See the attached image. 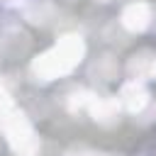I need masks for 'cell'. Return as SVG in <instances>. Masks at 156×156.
<instances>
[{
  "instance_id": "obj_1",
  "label": "cell",
  "mask_w": 156,
  "mask_h": 156,
  "mask_svg": "<svg viewBox=\"0 0 156 156\" xmlns=\"http://www.w3.org/2000/svg\"><path fill=\"white\" fill-rule=\"evenodd\" d=\"M85 56V41L78 34L61 37L49 51L39 54L32 61V76L37 80H54L61 76H68Z\"/></svg>"
},
{
  "instance_id": "obj_2",
  "label": "cell",
  "mask_w": 156,
  "mask_h": 156,
  "mask_svg": "<svg viewBox=\"0 0 156 156\" xmlns=\"http://www.w3.org/2000/svg\"><path fill=\"white\" fill-rule=\"evenodd\" d=\"M0 129L5 132L7 144L17 156H39L41 144L32 122L2 88H0Z\"/></svg>"
},
{
  "instance_id": "obj_3",
  "label": "cell",
  "mask_w": 156,
  "mask_h": 156,
  "mask_svg": "<svg viewBox=\"0 0 156 156\" xmlns=\"http://www.w3.org/2000/svg\"><path fill=\"white\" fill-rule=\"evenodd\" d=\"M119 105H124L129 112H134V115H139V112H144V107L149 105V90H146V85L141 83V80H127L124 85H122V90H119Z\"/></svg>"
},
{
  "instance_id": "obj_4",
  "label": "cell",
  "mask_w": 156,
  "mask_h": 156,
  "mask_svg": "<svg viewBox=\"0 0 156 156\" xmlns=\"http://www.w3.org/2000/svg\"><path fill=\"white\" fill-rule=\"evenodd\" d=\"M90 117L98 122V124H105V127H112L119 122V112H122V105L117 98H95L88 107Z\"/></svg>"
},
{
  "instance_id": "obj_5",
  "label": "cell",
  "mask_w": 156,
  "mask_h": 156,
  "mask_svg": "<svg viewBox=\"0 0 156 156\" xmlns=\"http://www.w3.org/2000/svg\"><path fill=\"white\" fill-rule=\"evenodd\" d=\"M119 20H122V27L127 32L139 34V32H144L151 24V7L146 2H132V5H127L122 10V17Z\"/></svg>"
},
{
  "instance_id": "obj_6",
  "label": "cell",
  "mask_w": 156,
  "mask_h": 156,
  "mask_svg": "<svg viewBox=\"0 0 156 156\" xmlns=\"http://www.w3.org/2000/svg\"><path fill=\"white\" fill-rule=\"evenodd\" d=\"M149 71H154V58H151L149 51L134 54V56L129 58V63H127V73H129V78H134V80H141Z\"/></svg>"
},
{
  "instance_id": "obj_7",
  "label": "cell",
  "mask_w": 156,
  "mask_h": 156,
  "mask_svg": "<svg viewBox=\"0 0 156 156\" xmlns=\"http://www.w3.org/2000/svg\"><path fill=\"white\" fill-rule=\"evenodd\" d=\"M24 12H27V17L32 22H44L46 15L51 12V7H49L46 0H27L24 2Z\"/></svg>"
},
{
  "instance_id": "obj_8",
  "label": "cell",
  "mask_w": 156,
  "mask_h": 156,
  "mask_svg": "<svg viewBox=\"0 0 156 156\" xmlns=\"http://www.w3.org/2000/svg\"><path fill=\"white\" fill-rule=\"evenodd\" d=\"M95 100V95L93 93H88V90H73L71 93V98H68V110L71 112H80V110H88L90 107V102Z\"/></svg>"
},
{
  "instance_id": "obj_9",
  "label": "cell",
  "mask_w": 156,
  "mask_h": 156,
  "mask_svg": "<svg viewBox=\"0 0 156 156\" xmlns=\"http://www.w3.org/2000/svg\"><path fill=\"white\" fill-rule=\"evenodd\" d=\"M24 2L27 0H0V5H5V7H24Z\"/></svg>"
},
{
  "instance_id": "obj_10",
  "label": "cell",
  "mask_w": 156,
  "mask_h": 156,
  "mask_svg": "<svg viewBox=\"0 0 156 156\" xmlns=\"http://www.w3.org/2000/svg\"><path fill=\"white\" fill-rule=\"evenodd\" d=\"M68 156H90V154H85V151H73V154H68Z\"/></svg>"
},
{
  "instance_id": "obj_11",
  "label": "cell",
  "mask_w": 156,
  "mask_h": 156,
  "mask_svg": "<svg viewBox=\"0 0 156 156\" xmlns=\"http://www.w3.org/2000/svg\"><path fill=\"white\" fill-rule=\"evenodd\" d=\"M154 73H156V58H154Z\"/></svg>"
},
{
  "instance_id": "obj_12",
  "label": "cell",
  "mask_w": 156,
  "mask_h": 156,
  "mask_svg": "<svg viewBox=\"0 0 156 156\" xmlns=\"http://www.w3.org/2000/svg\"><path fill=\"white\" fill-rule=\"evenodd\" d=\"M98 2H110V0H98Z\"/></svg>"
}]
</instances>
